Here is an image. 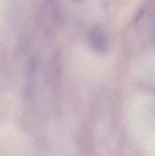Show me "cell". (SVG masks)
Masks as SVG:
<instances>
[{
    "label": "cell",
    "instance_id": "obj_1",
    "mask_svg": "<svg viewBox=\"0 0 155 156\" xmlns=\"http://www.w3.org/2000/svg\"><path fill=\"white\" fill-rule=\"evenodd\" d=\"M90 40L95 48L102 50L106 47V39L100 30H93L90 34Z\"/></svg>",
    "mask_w": 155,
    "mask_h": 156
}]
</instances>
